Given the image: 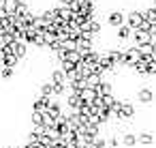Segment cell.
I'll list each match as a JSON object with an SVG mask.
<instances>
[{
  "label": "cell",
  "instance_id": "cell-1",
  "mask_svg": "<svg viewBox=\"0 0 156 148\" xmlns=\"http://www.w3.org/2000/svg\"><path fill=\"white\" fill-rule=\"evenodd\" d=\"M137 97H139V101H141V103H150V101L154 99V92H152V90H147V88H143V90H139V94H137Z\"/></svg>",
  "mask_w": 156,
  "mask_h": 148
},
{
  "label": "cell",
  "instance_id": "cell-2",
  "mask_svg": "<svg viewBox=\"0 0 156 148\" xmlns=\"http://www.w3.org/2000/svg\"><path fill=\"white\" fill-rule=\"evenodd\" d=\"M122 22H124L122 13H111V15H109V24H111V26H120V28H122Z\"/></svg>",
  "mask_w": 156,
  "mask_h": 148
},
{
  "label": "cell",
  "instance_id": "cell-3",
  "mask_svg": "<svg viewBox=\"0 0 156 148\" xmlns=\"http://www.w3.org/2000/svg\"><path fill=\"white\" fill-rule=\"evenodd\" d=\"M137 142H141V144H152V142H154V135H152V133H139V135H137Z\"/></svg>",
  "mask_w": 156,
  "mask_h": 148
},
{
  "label": "cell",
  "instance_id": "cell-4",
  "mask_svg": "<svg viewBox=\"0 0 156 148\" xmlns=\"http://www.w3.org/2000/svg\"><path fill=\"white\" fill-rule=\"evenodd\" d=\"M122 142H124L126 146H135V144H137V135H135V133H126Z\"/></svg>",
  "mask_w": 156,
  "mask_h": 148
},
{
  "label": "cell",
  "instance_id": "cell-5",
  "mask_svg": "<svg viewBox=\"0 0 156 148\" xmlns=\"http://www.w3.org/2000/svg\"><path fill=\"white\" fill-rule=\"evenodd\" d=\"M128 35H133V32H130V26H122V28L118 30V37H120V39H126Z\"/></svg>",
  "mask_w": 156,
  "mask_h": 148
}]
</instances>
